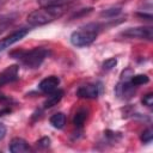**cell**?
I'll return each instance as SVG.
<instances>
[{
	"label": "cell",
	"mask_w": 153,
	"mask_h": 153,
	"mask_svg": "<svg viewBox=\"0 0 153 153\" xmlns=\"http://www.w3.org/2000/svg\"><path fill=\"white\" fill-rule=\"evenodd\" d=\"M102 93V85L97 82H90L80 86L76 90V96L86 99H94Z\"/></svg>",
	"instance_id": "cell-5"
},
{
	"label": "cell",
	"mask_w": 153,
	"mask_h": 153,
	"mask_svg": "<svg viewBox=\"0 0 153 153\" xmlns=\"http://www.w3.org/2000/svg\"><path fill=\"white\" fill-rule=\"evenodd\" d=\"M142 103L146 105V106H152L153 104V93H147L143 96L142 98Z\"/></svg>",
	"instance_id": "cell-19"
},
{
	"label": "cell",
	"mask_w": 153,
	"mask_h": 153,
	"mask_svg": "<svg viewBox=\"0 0 153 153\" xmlns=\"http://www.w3.org/2000/svg\"><path fill=\"white\" fill-rule=\"evenodd\" d=\"M29 32V29L26 27H22V29H18L16 31H13L12 33H10L8 36L4 37L0 39V53L4 51L5 49L10 48L11 45H13L14 43L19 42L22 38H24Z\"/></svg>",
	"instance_id": "cell-6"
},
{
	"label": "cell",
	"mask_w": 153,
	"mask_h": 153,
	"mask_svg": "<svg viewBox=\"0 0 153 153\" xmlns=\"http://www.w3.org/2000/svg\"><path fill=\"white\" fill-rule=\"evenodd\" d=\"M50 124L56 129H62L66 124V116L62 112H56L50 117Z\"/></svg>",
	"instance_id": "cell-12"
},
{
	"label": "cell",
	"mask_w": 153,
	"mask_h": 153,
	"mask_svg": "<svg viewBox=\"0 0 153 153\" xmlns=\"http://www.w3.org/2000/svg\"><path fill=\"white\" fill-rule=\"evenodd\" d=\"M69 0H37L38 5L43 6H63Z\"/></svg>",
	"instance_id": "cell-15"
},
{
	"label": "cell",
	"mask_w": 153,
	"mask_h": 153,
	"mask_svg": "<svg viewBox=\"0 0 153 153\" xmlns=\"http://www.w3.org/2000/svg\"><path fill=\"white\" fill-rule=\"evenodd\" d=\"M18 73H19L18 65H11L5 69H2L0 72V86L16 81L18 79Z\"/></svg>",
	"instance_id": "cell-7"
},
{
	"label": "cell",
	"mask_w": 153,
	"mask_h": 153,
	"mask_svg": "<svg viewBox=\"0 0 153 153\" xmlns=\"http://www.w3.org/2000/svg\"><path fill=\"white\" fill-rule=\"evenodd\" d=\"M86 118H87V111L85 109H80V110H78L75 112V115L73 117V124L76 128H81L84 126Z\"/></svg>",
	"instance_id": "cell-13"
},
{
	"label": "cell",
	"mask_w": 153,
	"mask_h": 153,
	"mask_svg": "<svg viewBox=\"0 0 153 153\" xmlns=\"http://www.w3.org/2000/svg\"><path fill=\"white\" fill-rule=\"evenodd\" d=\"M17 18H18V14L14 12L1 14L0 16V35L2 32H5L10 26H12L13 23L17 20Z\"/></svg>",
	"instance_id": "cell-10"
},
{
	"label": "cell",
	"mask_w": 153,
	"mask_h": 153,
	"mask_svg": "<svg viewBox=\"0 0 153 153\" xmlns=\"http://www.w3.org/2000/svg\"><path fill=\"white\" fill-rule=\"evenodd\" d=\"M149 81V78L146 75V74H137V75H131L129 82L133 85V86H140V85H143V84H147Z\"/></svg>",
	"instance_id": "cell-14"
},
{
	"label": "cell",
	"mask_w": 153,
	"mask_h": 153,
	"mask_svg": "<svg viewBox=\"0 0 153 153\" xmlns=\"http://www.w3.org/2000/svg\"><path fill=\"white\" fill-rule=\"evenodd\" d=\"M49 145H50V139L49 137H42L41 140L37 141V146L42 147V148H47V147H49Z\"/></svg>",
	"instance_id": "cell-20"
},
{
	"label": "cell",
	"mask_w": 153,
	"mask_h": 153,
	"mask_svg": "<svg viewBox=\"0 0 153 153\" xmlns=\"http://www.w3.org/2000/svg\"><path fill=\"white\" fill-rule=\"evenodd\" d=\"M66 12L65 6H43L32 11L26 20L31 26H42L61 18Z\"/></svg>",
	"instance_id": "cell-2"
},
{
	"label": "cell",
	"mask_w": 153,
	"mask_h": 153,
	"mask_svg": "<svg viewBox=\"0 0 153 153\" xmlns=\"http://www.w3.org/2000/svg\"><path fill=\"white\" fill-rule=\"evenodd\" d=\"M8 149L12 153H24V152H29L30 151V146L27 145V142L22 139V137H14L11 140Z\"/></svg>",
	"instance_id": "cell-9"
},
{
	"label": "cell",
	"mask_w": 153,
	"mask_h": 153,
	"mask_svg": "<svg viewBox=\"0 0 153 153\" xmlns=\"http://www.w3.org/2000/svg\"><path fill=\"white\" fill-rule=\"evenodd\" d=\"M63 97V91L62 90H55L54 92H51V93H49V97H48V99L44 102V108L45 109H49V108H53L54 105H56L60 100H61V98Z\"/></svg>",
	"instance_id": "cell-11"
},
{
	"label": "cell",
	"mask_w": 153,
	"mask_h": 153,
	"mask_svg": "<svg viewBox=\"0 0 153 153\" xmlns=\"http://www.w3.org/2000/svg\"><path fill=\"white\" fill-rule=\"evenodd\" d=\"M116 65H117V60H116L115 57H110V59H108V60H105V61L103 62L102 67H103V69L110 71V69H112Z\"/></svg>",
	"instance_id": "cell-18"
},
{
	"label": "cell",
	"mask_w": 153,
	"mask_h": 153,
	"mask_svg": "<svg viewBox=\"0 0 153 153\" xmlns=\"http://www.w3.org/2000/svg\"><path fill=\"white\" fill-rule=\"evenodd\" d=\"M50 50L44 48V47H36L30 50H24V49H16L10 53V56L14 60H18L23 66L26 68H38L42 62L49 56Z\"/></svg>",
	"instance_id": "cell-1"
},
{
	"label": "cell",
	"mask_w": 153,
	"mask_h": 153,
	"mask_svg": "<svg viewBox=\"0 0 153 153\" xmlns=\"http://www.w3.org/2000/svg\"><path fill=\"white\" fill-rule=\"evenodd\" d=\"M122 37L126 38H136V39H146L152 41L153 38V29L152 26H135L128 27L120 33Z\"/></svg>",
	"instance_id": "cell-4"
},
{
	"label": "cell",
	"mask_w": 153,
	"mask_h": 153,
	"mask_svg": "<svg viewBox=\"0 0 153 153\" xmlns=\"http://www.w3.org/2000/svg\"><path fill=\"white\" fill-rule=\"evenodd\" d=\"M6 133H7L6 126H5L4 123H0V140H2V139L6 136Z\"/></svg>",
	"instance_id": "cell-21"
},
{
	"label": "cell",
	"mask_w": 153,
	"mask_h": 153,
	"mask_svg": "<svg viewBox=\"0 0 153 153\" xmlns=\"http://www.w3.org/2000/svg\"><path fill=\"white\" fill-rule=\"evenodd\" d=\"M99 31H100L99 24H97V23L86 24V25L79 27L78 30H75L74 32H72L71 38H69L71 43L78 48L87 47L96 41Z\"/></svg>",
	"instance_id": "cell-3"
},
{
	"label": "cell",
	"mask_w": 153,
	"mask_h": 153,
	"mask_svg": "<svg viewBox=\"0 0 153 153\" xmlns=\"http://www.w3.org/2000/svg\"><path fill=\"white\" fill-rule=\"evenodd\" d=\"M152 139H153V130H152L151 128L146 129V130L141 134V136H140V140H141L143 143H149V142L152 141Z\"/></svg>",
	"instance_id": "cell-17"
},
{
	"label": "cell",
	"mask_w": 153,
	"mask_h": 153,
	"mask_svg": "<svg viewBox=\"0 0 153 153\" xmlns=\"http://www.w3.org/2000/svg\"><path fill=\"white\" fill-rule=\"evenodd\" d=\"M118 13H121V8L120 7H112V8H108V10L102 11L100 16L105 17V18H112V17L117 16Z\"/></svg>",
	"instance_id": "cell-16"
},
{
	"label": "cell",
	"mask_w": 153,
	"mask_h": 153,
	"mask_svg": "<svg viewBox=\"0 0 153 153\" xmlns=\"http://www.w3.org/2000/svg\"><path fill=\"white\" fill-rule=\"evenodd\" d=\"M60 85V78L56 75H50L44 78L43 80H41V82L38 84V88L43 92V93H51L55 90H57V86Z\"/></svg>",
	"instance_id": "cell-8"
}]
</instances>
